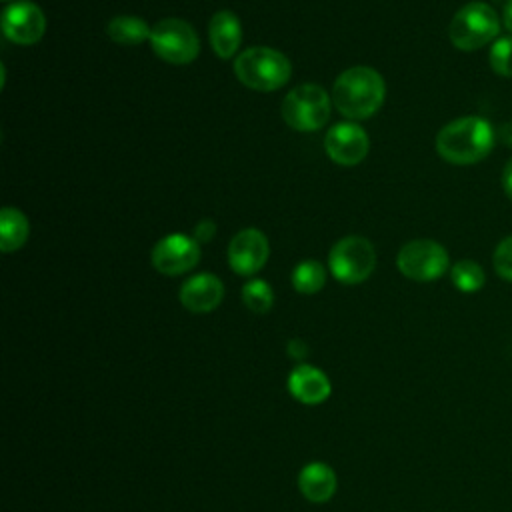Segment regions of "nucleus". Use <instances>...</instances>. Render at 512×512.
Segmentation results:
<instances>
[{
	"label": "nucleus",
	"mask_w": 512,
	"mask_h": 512,
	"mask_svg": "<svg viewBox=\"0 0 512 512\" xmlns=\"http://www.w3.org/2000/svg\"><path fill=\"white\" fill-rule=\"evenodd\" d=\"M336 486V472L324 462H310L298 472V490L310 502H328L334 496Z\"/></svg>",
	"instance_id": "15"
},
{
	"label": "nucleus",
	"mask_w": 512,
	"mask_h": 512,
	"mask_svg": "<svg viewBox=\"0 0 512 512\" xmlns=\"http://www.w3.org/2000/svg\"><path fill=\"white\" fill-rule=\"evenodd\" d=\"M292 66L288 58L268 46H254L234 60L236 78L250 90L270 92L284 86L290 78Z\"/></svg>",
	"instance_id": "3"
},
{
	"label": "nucleus",
	"mask_w": 512,
	"mask_h": 512,
	"mask_svg": "<svg viewBox=\"0 0 512 512\" xmlns=\"http://www.w3.org/2000/svg\"><path fill=\"white\" fill-rule=\"evenodd\" d=\"M326 282V270L316 260L300 262L292 272V286L300 294H316Z\"/></svg>",
	"instance_id": "19"
},
{
	"label": "nucleus",
	"mask_w": 512,
	"mask_h": 512,
	"mask_svg": "<svg viewBox=\"0 0 512 512\" xmlns=\"http://www.w3.org/2000/svg\"><path fill=\"white\" fill-rule=\"evenodd\" d=\"M450 258L446 248L428 238H418L404 244L396 256L398 270L416 282H432L448 270Z\"/></svg>",
	"instance_id": "8"
},
{
	"label": "nucleus",
	"mask_w": 512,
	"mask_h": 512,
	"mask_svg": "<svg viewBox=\"0 0 512 512\" xmlns=\"http://www.w3.org/2000/svg\"><path fill=\"white\" fill-rule=\"evenodd\" d=\"M324 148L336 164L354 166L366 158L370 142L362 126L354 122H342L328 130L324 138Z\"/></svg>",
	"instance_id": "12"
},
{
	"label": "nucleus",
	"mask_w": 512,
	"mask_h": 512,
	"mask_svg": "<svg viewBox=\"0 0 512 512\" xmlns=\"http://www.w3.org/2000/svg\"><path fill=\"white\" fill-rule=\"evenodd\" d=\"M288 390L298 402L314 406V404H322L330 396L332 386L328 376L320 368L310 364H300L288 376Z\"/></svg>",
	"instance_id": "14"
},
{
	"label": "nucleus",
	"mask_w": 512,
	"mask_h": 512,
	"mask_svg": "<svg viewBox=\"0 0 512 512\" xmlns=\"http://www.w3.org/2000/svg\"><path fill=\"white\" fill-rule=\"evenodd\" d=\"M494 140V128L486 118L462 116L440 128L436 152L450 164H476L490 154Z\"/></svg>",
	"instance_id": "1"
},
{
	"label": "nucleus",
	"mask_w": 512,
	"mask_h": 512,
	"mask_svg": "<svg viewBox=\"0 0 512 512\" xmlns=\"http://www.w3.org/2000/svg\"><path fill=\"white\" fill-rule=\"evenodd\" d=\"M328 264L334 278L342 284H360L372 274L376 266V252L372 242L366 238L346 236L332 246Z\"/></svg>",
	"instance_id": "6"
},
{
	"label": "nucleus",
	"mask_w": 512,
	"mask_h": 512,
	"mask_svg": "<svg viewBox=\"0 0 512 512\" xmlns=\"http://www.w3.org/2000/svg\"><path fill=\"white\" fill-rule=\"evenodd\" d=\"M30 224L28 218L12 206L2 208L0 212V250L2 252H16L18 248L24 246L28 240Z\"/></svg>",
	"instance_id": "17"
},
{
	"label": "nucleus",
	"mask_w": 512,
	"mask_h": 512,
	"mask_svg": "<svg viewBox=\"0 0 512 512\" xmlns=\"http://www.w3.org/2000/svg\"><path fill=\"white\" fill-rule=\"evenodd\" d=\"M502 190L512 200V158L506 162V166L502 170Z\"/></svg>",
	"instance_id": "25"
},
{
	"label": "nucleus",
	"mask_w": 512,
	"mask_h": 512,
	"mask_svg": "<svg viewBox=\"0 0 512 512\" xmlns=\"http://www.w3.org/2000/svg\"><path fill=\"white\" fill-rule=\"evenodd\" d=\"M106 32L118 44L136 46V44H142L144 40H150L152 28H148V24L142 18H136V16H116V18H112L108 22Z\"/></svg>",
	"instance_id": "18"
},
{
	"label": "nucleus",
	"mask_w": 512,
	"mask_h": 512,
	"mask_svg": "<svg viewBox=\"0 0 512 512\" xmlns=\"http://www.w3.org/2000/svg\"><path fill=\"white\" fill-rule=\"evenodd\" d=\"M502 18L498 12L480 0L468 2L452 16L448 24L450 42L464 52L478 50L490 42H494L500 34Z\"/></svg>",
	"instance_id": "4"
},
{
	"label": "nucleus",
	"mask_w": 512,
	"mask_h": 512,
	"mask_svg": "<svg viewBox=\"0 0 512 512\" xmlns=\"http://www.w3.org/2000/svg\"><path fill=\"white\" fill-rule=\"evenodd\" d=\"M200 260V244L186 234H168L152 248V264L160 274L178 276Z\"/></svg>",
	"instance_id": "9"
},
{
	"label": "nucleus",
	"mask_w": 512,
	"mask_h": 512,
	"mask_svg": "<svg viewBox=\"0 0 512 512\" xmlns=\"http://www.w3.org/2000/svg\"><path fill=\"white\" fill-rule=\"evenodd\" d=\"M488 62L498 76H512V36H500L492 42Z\"/></svg>",
	"instance_id": "22"
},
{
	"label": "nucleus",
	"mask_w": 512,
	"mask_h": 512,
	"mask_svg": "<svg viewBox=\"0 0 512 512\" xmlns=\"http://www.w3.org/2000/svg\"><path fill=\"white\" fill-rule=\"evenodd\" d=\"M242 300L248 310L256 314H266L274 304V292L264 280H248L242 286Z\"/></svg>",
	"instance_id": "21"
},
{
	"label": "nucleus",
	"mask_w": 512,
	"mask_h": 512,
	"mask_svg": "<svg viewBox=\"0 0 512 512\" xmlns=\"http://www.w3.org/2000/svg\"><path fill=\"white\" fill-rule=\"evenodd\" d=\"M306 350H308V348H306V344H304L302 340H298V338L288 342V352H290V356H292V358H304V356L308 354Z\"/></svg>",
	"instance_id": "26"
},
{
	"label": "nucleus",
	"mask_w": 512,
	"mask_h": 512,
	"mask_svg": "<svg viewBox=\"0 0 512 512\" xmlns=\"http://www.w3.org/2000/svg\"><path fill=\"white\" fill-rule=\"evenodd\" d=\"M214 232H216V224H214L212 220L204 218V220H200V222L196 224L192 238H194L198 244H202V242L212 240V238H214Z\"/></svg>",
	"instance_id": "24"
},
{
	"label": "nucleus",
	"mask_w": 512,
	"mask_h": 512,
	"mask_svg": "<svg viewBox=\"0 0 512 512\" xmlns=\"http://www.w3.org/2000/svg\"><path fill=\"white\" fill-rule=\"evenodd\" d=\"M450 278H452V284L466 294L478 292L486 282L484 268L476 260H458L450 268Z\"/></svg>",
	"instance_id": "20"
},
{
	"label": "nucleus",
	"mask_w": 512,
	"mask_h": 512,
	"mask_svg": "<svg viewBox=\"0 0 512 512\" xmlns=\"http://www.w3.org/2000/svg\"><path fill=\"white\" fill-rule=\"evenodd\" d=\"M330 96L318 84L296 86L282 102L284 122L298 132H312L322 128L330 118Z\"/></svg>",
	"instance_id": "5"
},
{
	"label": "nucleus",
	"mask_w": 512,
	"mask_h": 512,
	"mask_svg": "<svg viewBox=\"0 0 512 512\" xmlns=\"http://www.w3.org/2000/svg\"><path fill=\"white\" fill-rule=\"evenodd\" d=\"M502 24L508 32H512V0H506L502 8Z\"/></svg>",
	"instance_id": "27"
},
{
	"label": "nucleus",
	"mask_w": 512,
	"mask_h": 512,
	"mask_svg": "<svg viewBox=\"0 0 512 512\" xmlns=\"http://www.w3.org/2000/svg\"><path fill=\"white\" fill-rule=\"evenodd\" d=\"M150 44L154 54L170 64H188L200 52L196 30L180 18H166L154 24Z\"/></svg>",
	"instance_id": "7"
},
{
	"label": "nucleus",
	"mask_w": 512,
	"mask_h": 512,
	"mask_svg": "<svg viewBox=\"0 0 512 512\" xmlns=\"http://www.w3.org/2000/svg\"><path fill=\"white\" fill-rule=\"evenodd\" d=\"M492 264L502 280L512 282V234L498 242L492 254Z\"/></svg>",
	"instance_id": "23"
},
{
	"label": "nucleus",
	"mask_w": 512,
	"mask_h": 512,
	"mask_svg": "<svg viewBox=\"0 0 512 512\" xmlns=\"http://www.w3.org/2000/svg\"><path fill=\"white\" fill-rule=\"evenodd\" d=\"M208 36L218 58L226 60L234 56L242 42V26L238 16L230 10H218L208 24Z\"/></svg>",
	"instance_id": "16"
},
{
	"label": "nucleus",
	"mask_w": 512,
	"mask_h": 512,
	"mask_svg": "<svg viewBox=\"0 0 512 512\" xmlns=\"http://www.w3.org/2000/svg\"><path fill=\"white\" fill-rule=\"evenodd\" d=\"M2 32L14 44H36L46 32V16L34 2H14L2 12Z\"/></svg>",
	"instance_id": "10"
},
{
	"label": "nucleus",
	"mask_w": 512,
	"mask_h": 512,
	"mask_svg": "<svg viewBox=\"0 0 512 512\" xmlns=\"http://www.w3.org/2000/svg\"><path fill=\"white\" fill-rule=\"evenodd\" d=\"M224 298V286L218 276L202 272L188 278L180 288V302L194 314H206L218 308Z\"/></svg>",
	"instance_id": "13"
},
{
	"label": "nucleus",
	"mask_w": 512,
	"mask_h": 512,
	"mask_svg": "<svg viewBox=\"0 0 512 512\" xmlns=\"http://www.w3.org/2000/svg\"><path fill=\"white\" fill-rule=\"evenodd\" d=\"M268 238L258 228L240 230L228 244L230 268L240 276L256 274L268 260Z\"/></svg>",
	"instance_id": "11"
},
{
	"label": "nucleus",
	"mask_w": 512,
	"mask_h": 512,
	"mask_svg": "<svg viewBox=\"0 0 512 512\" xmlns=\"http://www.w3.org/2000/svg\"><path fill=\"white\" fill-rule=\"evenodd\" d=\"M384 78L370 66H354L344 70L332 88V102L340 114L350 120L372 116L384 102Z\"/></svg>",
	"instance_id": "2"
}]
</instances>
